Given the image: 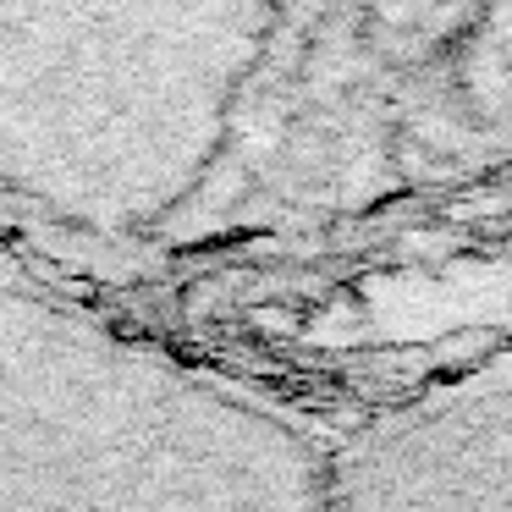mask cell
<instances>
[{"label":"cell","mask_w":512,"mask_h":512,"mask_svg":"<svg viewBox=\"0 0 512 512\" xmlns=\"http://www.w3.org/2000/svg\"><path fill=\"white\" fill-rule=\"evenodd\" d=\"M512 166V0H0V254L127 298Z\"/></svg>","instance_id":"obj_1"},{"label":"cell","mask_w":512,"mask_h":512,"mask_svg":"<svg viewBox=\"0 0 512 512\" xmlns=\"http://www.w3.org/2000/svg\"><path fill=\"white\" fill-rule=\"evenodd\" d=\"M507 199V177H496L237 248L94 303L215 375L342 430L512 347Z\"/></svg>","instance_id":"obj_2"},{"label":"cell","mask_w":512,"mask_h":512,"mask_svg":"<svg viewBox=\"0 0 512 512\" xmlns=\"http://www.w3.org/2000/svg\"><path fill=\"white\" fill-rule=\"evenodd\" d=\"M331 435L0 254V512H325Z\"/></svg>","instance_id":"obj_3"},{"label":"cell","mask_w":512,"mask_h":512,"mask_svg":"<svg viewBox=\"0 0 512 512\" xmlns=\"http://www.w3.org/2000/svg\"><path fill=\"white\" fill-rule=\"evenodd\" d=\"M325 512H512V347L342 424Z\"/></svg>","instance_id":"obj_4"}]
</instances>
